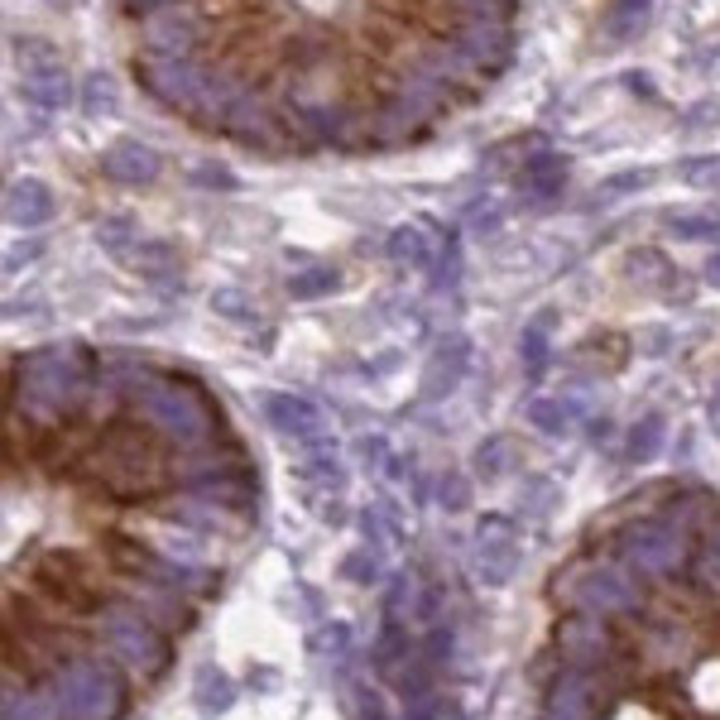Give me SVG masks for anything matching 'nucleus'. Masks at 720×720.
Listing matches in <instances>:
<instances>
[{
	"label": "nucleus",
	"mask_w": 720,
	"mask_h": 720,
	"mask_svg": "<svg viewBox=\"0 0 720 720\" xmlns=\"http://www.w3.org/2000/svg\"><path fill=\"white\" fill-rule=\"evenodd\" d=\"M183 49L207 72L202 86L269 111V121L322 130L356 125L370 144L374 121H394L399 78L438 43L510 29L514 0H164ZM409 82V78H403Z\"/></svg>",
	"instance_id": "obj_1"
},
{
	"label": "nucleus",
	"mask_w": 720,
	"mask_h": 720,
	"mask_svg": "<svg viewBox=\"0 0 720 720\" xmlns=\"http://www.w3.org/2000/svg\"><path fill=\"white\" fill-rule=\"evenodd\" d=\"M154 438H164V432H158L150 418H144V428L111 423L106 432H101V442L92 446V456H86L92 481L115 500H144V495H154V490H164L173 481V471H168V461H164V452H158Z\"/></svg>",
	"instance_id": "obj_2"
},
{
	"label": "nucleus",
	"mask_w": 720,
	"mask_h": 720,
	"mask_svg": "<svg viewBox=\"0 0 720 720\" xmlns=\"http://www.w3.org/2000/svg\"><path fill=\"white\" fill-rule=\"evenodd\" d=\"M58 720H121L125 716V677L106 658H68L49 682Z\"/></svg>",
	"instance_id": "obj_3"
},
{
	"label": "nucleus",
	"mask_w": 720,
	"mask_h": 720,
	"mask_svg": "<svg viewBox=\"0 0 720 720\" xmlns=\"http://www.w3.org/2000/svg\"><path fill=\"white\" fill-rule=\"evenodd\" d=\"M96 639L106 644V654H115V662H125L135 677H158L168 668V639L154 629V619L144 610H130V605H115L96 619Z\"/></svg>",
	"instance_id": "obj_4"
},
{
	"label": "nucleus",
	"mask_w": 720,
	"mask_h": 720,
	"mask_svg": "<svg viewBox=\"0 0 720 720\" xmlns=\"http://www.w3.org/2000/svg\"><path fill=\"white\" fill-rule=\"evenodd\" d=\"M619 557H625V567L644 572V576H672L687 557V543L672 524L648 518V524H634L625 538H619Z\"/></svg>",
	"instance_id": "obj_5"
},
{
	"label": "nucleus",
	"mask_w": 720,
	"mask_h": 720,
	"mask_svg": "<svg viewBox=\"0 0 720 720\" xmlns=\"http://www.w3.org/2000/svg\"><path fill=\"white\" fill-rule=\"evenodd\" d=\"M34 582H39L43 596H49L58 610H68V615H92L96 600H101L96 582L86 576V562L72 557V553H49V557H39Z\"/></svg>",
	"instance_id": "obj_6"
},
{
	"label": "nucleus",
	"mask_w": 720,
	"mask_h": 720,
	"mask_svg": "<svg viewBox=\"0 0 720 720\" xmlns=\"http://www.w3.org/2000/svg\"><path fill=\"white\" fill-rule=\"evenodd\" d=\"M572 600H576V610H590V615H629L639 605V590H634V582L619 567H590L576 576Z\"/></svg>",
	"instance_id": "obj_7"
},
{
	"label": "nucleus",
	"mask_w": 720,
	"mask_h": 720,
	"mask_svg": "<svg viewBox=\"0 0 720 720\" xmlns=\"http://www.w3.org/2000/svg\"><path fill=\"white\" fill-rule=\"evenodd\" d=\"M557 648L572 668H590L610 654V634H605V615H590V610H576L557 625Z\"/></svg>",
	"instance_id": "obj_8"
},
{
	"label": "nucleus",
	"mask_w": 720,
	"mask_h": 720,
	"mask_svg": "<svg viewBox=\"0 0 720 720\" xmlns=\"http://www.w3.org/2000/svg\"><path fill=\"white\" fill-rule=\"evenodd\" d=\"M538 720H596V677L586 668L557 672V682L547 687V706Z\"/></svg>",
	"instance_id": "obj_9"
},
{
	"label": "nucleus",
	"mask_w": 720,
	"mask_h": 720,
	"mask_svg": "<svg viewBox=\"0 0 720 720\" xmlns=\"http://www.w3.org/2000/svg\"><path fill=\"white\" fill-rule=\"evenodd\" d=\"M518 567V543L510 538V524L504 518H485L481 538H475V572H481L485 586H504Z\"/></svg>",
	"instance_id": "obj_10"
},
{
	"label": "nucleus",
	"mask_w": 720,
	"mask_h": 720,
	"mask_svg": "<svg viewBox=\"0 0 720 720\" xmlns=\"http://www.w3.org/2000/svg\"><path fill=\"white\" fill-rule=\"evenodd\" d=\"M265 418L288 438H317L322 432V413L298 394H265Z\"/></svg>",
	"instance_id": "obj_11"
},
{
	"label": "nucleus",
	"mask_w": 720,
	"mask_h": 720,
	"mask_svg": "<svg viewBox=\"0 0 720 720\" xmlns=\"http://www.w3.org/2000/svg\"><path fill=\"white\" fill-rule=\"evenodd\" d=\"M20 96L29 101V106H39V111H63L68 101H72V82H68V72H63V68L49 63V68L24 72Z\"/></svg>",
	"instance_id": "obj_12"
},
{
	"label": "nucleus",
	"mask_w": 720,
	"mask_h": 720,
	"mask_svg": "<svg viewBox=\"0 0 720 720\" xmlns=\"http://www.w3.org/2000/svg\"><path fill=\"white\" fill-rule=\"evenodd\" d=\"M10 222L14 226H43L53 216V193L43 187L39 178H20L10 187V202H6Z\"/></svg>",
	"instance_id": "obj_13"
},
{
	"label": "nucleus",
	"mask_w": 720,
	"mask_h": 720,
	"mask_svg": "<svg viewBox=\"0 0 720 720\" xmlns=\"http://www.w3.org/2000/svg\"><path fill=\"white\" fill-rule=\"evenodd\" d=\"M101 168H106V178H115V183H150L158 173V158L144 150V144H115V150L101 158Z\"/></svg>",
	"instance_id": "obj_14"
},
{
	"label": "nucleus",
	"mask_w": 720,
	"mask_h": 720,
	"mask_svg": "<svg viewBox=\"0 0 720 720\" xmlns=\"http://www.w3.org/2000/svg\"><path fill=\"white\" fill-rule=\"evenodd\" d=\"M193 701L202 716H226L230 701H236V687H230V677L222 668H212V662H202L197 677H193Z\"/></svg>",
	"instance_id": "obj_15"
},
{
	"label": "nucleus",
	"mask_w": 720,
	"mask_h": 720,
	"mask_svg": "<svg viewBox=\"0 0 720 720\" xmlns=\"http://www.w3.org/2000/svg\"><path fill=\"white\" fill-rule=\"evenodd\" d=\"M389 259L403 269H418V265H428V240H423V230L418 226H399L394 236H389Z\"/></svg>",
	"instance_id": "obj_16"
},
{
	"label": "nucleus",
	"mask_w": 720,
	"mask_h": 720,
	"mask_svg": "<svg viewBox=\"0 0 720 720\" xmlns=\"http://www.w3.org/2000/svg\"><path fill=\"white\" fill-rule=\"evenodd\" d=\"M524 178H528V187H533L538 197H553L557 187H562V178H567V164H562L557 154H538V158H528Z\"/></svg>",
	"instance_id": "obj_17"
},
{
	"label": "nucleus",
	"mask_w": 720,
	"mask_h": 720,
	"mask_svg": "<svg viewBox=\"0 0 720 720\" xmlns=\"http://www.w3.org/2000/svg\"><path fill=\"white\" fill-rule=\"evenodd\" d=\"M658 446H662V418L648 413V418H639V423H634V432H629V461H634V466H644V461L658 456Z\"/></svg>",
	"instance_id": "obj_18"
},
{
	"label": "nucleus",
	"mask_w": 720,
	"mask_h": 720,
	"mask_svg": "<svg viewBox=\"0 0 720 720\" xmlns=\"http://www.w3.org/2000/svg\"><path fill=\"white\" fill-rule=\"evenodd\" d=\"M461 366H466V341H446V366L438 356V366L428 370V394H446L452 389V380L461 374Z\"/></svg>",
	"instance_id": "obj_19"
},
{
	"label": "nucleus",
	"mask_w": 720,
	"mask_h": 720,
	"mask_svg": "<svg viewBox=\"0 0 720 720\" xmlns=\"http://www.w3.org/2000/svg\"><path fill=\"white\" fill-rule=\"evenodd\" d=\"M6 720H58L49 691H34V697H6Z\"/></svg>",
	"instance_id": "obj_20"
},
{
	"label": "nucleus",
	"mask_w": 720,
	"mask_h": 720,
	"mask_svg": "<svg viewBox=\"0 0 720 720\" xmlns=\"http://www.w3.org/2000/svg\"><path fill=\"white\" fill-rule=\"evenodd\" d=\"M528 423L538 432H547V438H562V432H567V409H562L557 399H533L528 403Z\"/></svg>",
	"instance_id": "obj_21"
},
{
	"label": "nucleus",
	"mask_w": 720,
	"mask_h": 720,
	"mask_svg": "<svg viewBox=\"0 0 720 720\" xmlns=\"http://www.w3.org/2000/svg\"><path fill=\"white\" fill-rule=\"evenodd\" d=\"M547 322H553V312H543L538 322H528L524 327V360H528V370L538 374L543 370V360H547Z\"/></svg>",
	"instance_id": "obj_22"
},
{
	"label": "nucleus",
	"mask_w": 720,
	"mask_h": 720,
	"mask_svg": "<svg viewBox=\"0 0 720 720\" xmlns=\"http://www.w3.org/2000/svg\"><path fill=\"white\" fill-rule=\"evenodd\" d=\"M327 288H337V274H327V269H312V274L288 279V294L294 298H317V294H327Z\"/></svg>",
	"instance_id": "obj_23"
},
{
	"label": "nucleus",
	"mask_w": 720,
	"mask_h": 720,
	"mask_svg": "<svg viewBox=\"0 0 720 720\" xmlns=\"http://www.w3.org/2000/svg\"><path fill=\"white\" fill-rule=\"evenodd\" d=\"M341 572L351 576V582H374V572H380V562H374V553H351L341 562Z\"/></svg>",
	"instance_id": "obj_24"
},
{
	"label": "nucleus",
	"mask_w": 720,
	"mask_h": 720,
	"mask_svg": "<svg viewBox=\"0 0 720 720\" xmlns=\"http://www.w3.org/2000/svg\"><path fill=\"white\" fill-rule=\"evenodd\" d=\"M438 495H442V504H446V510H461V504H466V495H471V485L461 481V475H446Z\"/></svg>",
	"instance_id": "obj_25"
},
{
	"label": "nucleus",
	"mask_w": 720,
	"mask_h": 720,
	"mask_svg": "<svg viewBox=\"0 0 720 720\" xmlns=\"http://www.w3.org/2000/svg\"><path fill=\"white\" fill-rule=\"evenodd\" d=\"M322 648H327V658H346V648H351V629H346V625H327Z\"/></svg>",
	"instance_id": "obj_26"
},
{
	"label": "nucleus",
	"mask_w": 720,
	"mask_h": 720,
	"mask_svg": "<svg viewBox=\"0 0 720 720\" xmlns=\"http://www.w3.org/2000/svg\"><path fill=\"white\" fill-rule=\"evenodd\" d=\"M399 605H409V576H394V586H389V600H384L389 619H399Z\"/></svg>",
	"instance_id": "obj_27"
},
{
	"label": "nucleus",
	"mask_w": 720,
	"mask_h": 720,
	"mask_svg": "<svg viewBox=\"0 0 720 720\" xmlns=\"http://www.w3.org/2000/svg\"><path fill=\"white\" fill-rule=\"evenodd\" d=\"M212 302H216V308H222L226 317H245V312H240V308H245V298H240V294H230V288H222V294H216Z\"/></svg>",
	"instance_id": "obj_28"
},
{
	"label": "nucleus",
	"mask_w": 720,
	"mask_h": 720,
	"mask_svg": "<svg viewBox=\"0 0 720 720\" xmlns=\"http://www.w3.org/2000/svg\"><path fill=\"white\" fill-rule=\"evenodd\" d=\"M706 284L720 288V255H711V265H706Z\"/></svg>",
	"instance_id": "obj_29"
},
{
	"label": "nucleus",
	"mask_w": 720,
	"mask_h": 720,
	"mask_svg": "<svg viewBox=\"0 0 720 720\" xmlns=\"http://www.w3.org/2000/svg\"><path fill=\"white\" fill-rule=\"evenodd\" d=\"M711 423H716V428H720V394H716V399H711Z\"/></svg>",
	"instance_id": "obj_30"
}]
</instances>
